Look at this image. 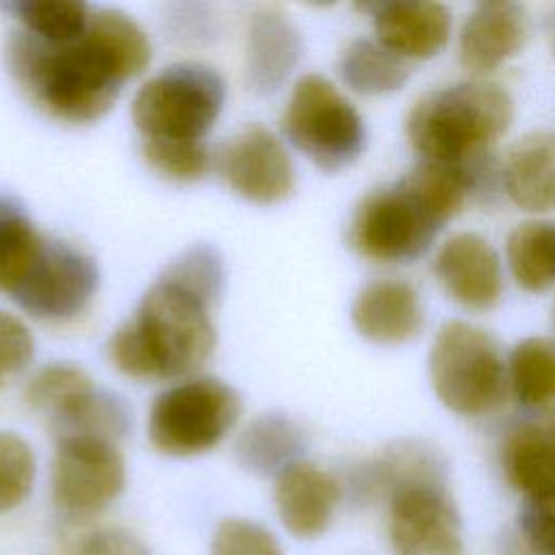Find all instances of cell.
Listing matches in <instances>:
<instances>
[{
  "mask_svg": "<svg viewBox=\"0 0 555 555\" xmlns=\"http://www.w3.org/2000/svg\"><path fill=\"white\" fill-rule=\"evenodd\" d=\"M473 182L460 167L421 160L390 186L366 193L349 221V247L373 262L421 258L468 197Z\"/></svg>",
  "mask_w": 555,
  "mask_h": 555,
  "instance_id": "cell-1",
  "label": "cell"
},
{
  "mask_svg": "<svg viewBox=\"0 0 555 555\" xmlns=\"http://www.w3.org/2000/svg\"><path fill=\"white\" fill-rule=\"evenodd\" d=\"M7 65L35 104L72 124L104 117L134 74L93 24L72 43H48L22 28L9 37Z\"/></svg>",
  "mask_w": 555,
  "mask_h": 555,
  "instance_id": "cell-2",
  "label": "cell"
},
{
  "mask_svg": "<svg viewBox=\"0 0 555 555\" xmlns=\"http://www.w3.org/2000/svg\"><path fill=\"white\" fill-rule=\"evenodd\" d=\"M215 345L210 306L158 278L134 317L113 334L108 353L115 369L132 379H171L195 373Z\"/></svg>",
  "mask_w": 555,
  "mask_h": 555,
  "instance_id": "cell-3",
  "label": "cell"
},
{
  "mask_svg": "<svg viewBox=\"0 0 555 555\" xmlns=\"http://www.w3.org/2000/svg\"><path fill=\"white\" fill-rule=\"evenodd\" d=\"M514 119L509 93L490 80H460L421 95L405 115V137L423 160L468 167L492 156Z\"/></svg>",
  "mask_w": 555,
  "mask_h": 555,
  "instance_id": "cell-4",
  "label": "cell"
},
{
  "mask_svg": "<svg viewBox=\"0 0 555 555\" xmlns=\"http://www.w3.org/2000/svg\"><path fill=\"white\" fill-rule=\"evenodd\" d=\"M429 384L438 401L460 416L496 410L507 392V362L496 340L468 321H447L427 356Z\"/></svg>",
  "mask_w": 555,
  "mask_h": 555,
  "instance_id": "cell-5",
  "label": "cell"
},
{
  "mask_svg": "<svg viewBox=\"0 0 555 555\" xmlns=\"http://www.w3.org/2000/svg\"><path fill=\"white\" fill-rule=\"evenodd\" d=\"M282 132L327 173L351 167L366 145L362 115L321 74H306L295 82L282 115Z\"/></svg>",
  "mask_w": 555,
  "mask_h": 555,
  "instance_id": "cell-6",
  "label": "cell"
},
{
  "mask_svg": "<svg viewBox=\"0 0 555 555\" xmlns=\"http://www.w3.org/2000/svg\"><path fill=\"white\" fill-rule=\"evenodd\" d=\"M241 395L215 377H189L165 388L150 408L152 447L171 457H191L217 447L236 425Z\"/></svg>",
  "mask_w": 555,
  "mask_h": 555,
  "instance_id": "cell-7",
  "label": "cell"
},
{
  "mask_svg": "<svg viewBox=\"0 0 555 555\" xmlns=\"http://www.w3.org/2000/svg\"><path fill=\"white\" fill-rule=\"evenodd\" d=\"M225 102V82L204 63H173L134 93L132 121L143 139H193L217 121Z\"/></svg>",
  "mask_w": 555,
  "mask_h": 555,
  "instance_id": "cell-8",
  "label": "cell"
},
{
  "mask_svg": "<svg viewBox=\"0 0 555 555\" xmlns=\"http://www.w3.org/2000/svg\"><path fill=\"white\" fill-rule=\"evenodd\" d=\"M386 501L395 555H462V520L444 477L403 481Z\"/></svg>",
  "mask_w": 555,
  "mask_h": 555,
  "instance_id": "cell-9",
  "label": "cell"
},
{
  "mask_svg": "<svg viewBox=\"0 0 555 555\" xmlns=\"http://www.w3.org/2000/svg\"><path fill=\"white\" fill-rule=\"evenodd\" d=\"M52 501L69 518H89L108 507L126 486V464L115 442L61 438L52 457Z\"/></svg>",
  "mask_w": 555,
  "mask_h": 555,
  "instance_id": "cell-10",
  "label": "cell"
},
{
  "mask_svg": "<svg viewBox=\"0 0 555 555\" xmlns=\"http://www.w3.org/2000/svg\"><path fill=\"white\" fill-rule=\"evenodd\" d=\"M98 284L100 271L89 254L65 241L48 238L11 299L30 317L65 321L89 306Z\"/></svg>",
  "mask_w": 555,
  "mask_h": 555,
  "instance_id": "cell-11",
  "label": "cell"
},
{
  "mask_svg": "<svg viewBox=\"0 0 555 555\" xmlns=\"http://www.w3.org/2000/svg\"><path fill=\"white\" fill-rule=\"evenodd\" d=\"M230 189L254 204H278L295 191V165L282 141L262 126L241 132L221 154Z\"/></svg>",
  "mask_w": 555,
  "mask_h": 555,
  "instance_id": "cell-12",
  "label": "cell"
},
{
  "mask_svg": "<svg viewBox=\"0 0 555 555\" xmlns=\"http://www.w3.org/2000/svg\"><path fill=\"white\" fill-rule=\"evenodd\" d=\"M431 271L460 306L486 312L501 301L503 269L496 249L477 232H457L436 251Z\"/></svg>",
  "mask_w": 555,
  "mask_h": 555,
  "instance_id": "cell-13",
  "label": "cell"
},
{
  "mask_svg": "<svg viewBox=\"0 0 555 555\" xmlns=\"http://www.w3.org/2000/svg\"><path fill=\"white\" fill-rule=\"evenodd\" d=\"M373 15L377 41L410 61H427L442 52L451 37V11L440 2L390 0L362 4Z\"/></svg>",
  "mask_w": 555,
  "mask_h": 555,
  "instance_id": "cell-14",
  "label": "cell"
},
{
  "mask_svg": "<svg viewBox=\"0 0 555 555\" xmlns=\"http://www.w3.org/2000/svg\"><path fill=\"white\" fill-rule=\"evenodd\" d=\"M356 332L375 345H403L416 338L425 323L418 291L401 278L366 282L351 304Z\"/></svg>",
  "mask_w": 555,
  "mask_h": 555,
  "instance_id": "cell-15",
  "label": "cell"
},
{
  "mask_svg": "<svg viewBox=\"0 0 555 555\" xmlns=\"http://www.w3.org/2000/svg\"><path fill=\"white\" fill-rule=\"evenodd\" d=\"M527 39V15L516 2H479L466 15L457 56L470 74H488L516 56Z\"/></svg>",
  "mask_w": 555,
  "mask_h": 555,
  "instance_id": "cell-16",
  "label": "cell"
},
{
  "mask_svg": "<svg viewBox=\"0 0 555 555\" xmlns=\"http://www.w3.org/2000/svg\"><path fill=\"white\" fill-rule=\"evenodd\" d=\"M340 496V481L306 460L275 479L278 516L295 538L310 540L325 533Z\"/></svg>",
  "mask_w": 555,
  "mask_h": 555,
  "instance_id": "cell-17",
  "label": "cell"
},
{
  "mask_svg": "<svg viewBox=\"0 0 555 555\" xmlns=\"http://www.w3.org/2000/svg\"><path fill=\"white\" fill-rule=\"evenodd\" d=\"M304 41L297 26L278 9H260L247 26L245 76L249 89L271 95L299 65Z\"/></svg>",
  "mask_w": 555,
  "mask_h": 555,
  "instance_id": "cell-18",
  "label": "cell"
},
{
  "mask_svg": "<svg viewBox=\"0 0 555 555\" xmlns=\"http://www.w3.org/2000/svg\"><path fill=\"white\" fill-rule=\"evenodd\" d=\"M501 186L520 210H555V132L535 130L520 137L503 158Z\"/></svg>",
  "mask_w": 555,
  "mask_h": 555,
  "instance_id": "cell-19",
  "label": "cell"
},
{
  "mask_svg": "<svg viewBox=\"0 0 555 555\" xmlns=\"http://www.w3.org/2000/svg\"><path fill=\"white\" fill-rule=\"evenodd\" d=\"M308 436L304 427L284 412H264L249 421L234 442L241 468L258 477H280L304 460Z\"/></svg>",
  "mask_w": 555,
  "mask_h": 555,
  "instance_id": "cell-20",
  "label": "cell"
},
{
  "mask_svg": "<svg viewBox=\"0 0 555 555\" xmlns=\"http://www.w3.org/2000/svg\"><path fill=\"white\" fill-rule=\"evenodd\" d=\"M501 468L522 496L555 490V423H522L501 444Z\"/></svg>",
  "mask_w": 555,
  "mask_h": 555,
  "instance_id": "cell-21",
  "label": "cell"
},
{
  "mask_svg": "<svg viewBox=\"0 0 555 555\" xmlns=\"http://www.w3.org/2000/svg\"><path fill=\"white\" fill-rule=\"evenodd\" d=\"M46 236L13 193L0 191V291L9 297L37 262Z\"/></svg>",
  "mask_w": 555,
  "mask_h": 555,
  "instance_id": "cell-22",
  "label": "cell"
},
{
  "mask_svg": "<svg viewBox=\"0 0 555 555\" xmlns=\"http://www.w3.org/2000/svg\"><path fill=\"white\" fill-rule=\"evenodd\" d=\"M338 74L360 95H388L408 82L412 65L377 39H353L340 54Z\"/></svg>",
  "mask_w": 555,
  "mask_h": 555,
  "instance_id": "cell-23",
  "label": "cell"
},
{
  "mask_svg": "<svg viewBox=\"0 0 555 555\" xmlns=\"http://www.w3.org/2000/svg\"><path fill=\"white\" fill-rule=\"evenodd\" d=\"M507 269L527 293L555 286V221H522L505 243Z\"/></svg>",
  "mask_w": 555,
  "mask_h": 555,
  "instance_id": "cell-24",
  "label": "cell"
},
{
  "mask_svg": "<svg viewBox=\"0 0 555 555\" xmlns=\"http://www.w3.org/2000/svg\"><path fill=\"white\" fill-rule=\"evenodd\" d=\"M507 386L525 408H544L555 401V340L527 336L507 358Z\"/></svg>",
  "mask_w": 555,
  "mask_h": 555,
  "instance_id": "cell-25",
  "label": "cell"
},
{
  "mask_svg": "<svg viewBox=\"0 0 555 555\" xmlns=\"http://www.w3.org/2000/svg\"><path fill=\"white\" fill-rule=\"evenodd\" d=\"M132 427L128 403L108 390L93 388L65 414L52 421L56 438H100L108 442L121 440Z\"/></svg>",
  "mask_w": 555,
  "mask_h": 555,
  "instance_id": "cell-26",
  "label": "cell"
},
{
  "mask_svg": "<svg viewBox=\"0 0 555 555\" xmlns=\"http://www.w3.org/2000/svg\"><path fill=\"white\" fill-rule=\"evenodd\" d=\"M26 33L48 43H72L85 35L91 9L80 0H17L7 2Z\"/></svg>",
  "mask_w": 555,
  "mask_h": 555,
  "instance_id": "cell-27",
  "label": "cell"
},
{
  "mask_svg": "<svg viewBox=\"0 0 555 555\" xmlns=\"http://www.w3.org/2000/svg\"><path fill=\"white\" fill-rule=\"evenodd\" d=\"M93 390L91 377L74 364L54 362L39 369L26 384L24 399L26 403L41 414H48L50 421L65 414L76 405L85 395Z\"/></svg>",
  "mask_w": 555,
  "mask_h": 555,
  "instance_id": "cell-28",
  "label": "cell"
},
{
  "mask_svg": "<svg viewBox=\"0 0 555 555\" xmlns=\"http://www.w3.org/2000/svg\"><path fill=\"white\" fill-rule=\"evenodd\" d=\"M160 280L191 293L206 306H212L225 286V264L217 247L197 243L173 258L160 273Z\"/></svg>",
  "mask_w": 555,
  "mask_h": 555,
  "instance_id": "cell-29",
  "label": "cell"
},
{
  "mask_svg": "<svg viewBox=\"0 0 555 555\" xmlns=\"http://www.w3.org/2000/svg\"><path fill=\"white\" fill-rule=\"evenodd\" d=\"M141 152L156 173L176 182H195L210 165L208 147L193 139H143Z\"/></svg>",
  "mask_w": 555,
  "mask_h": 555,
  "instance_id": "cell-30",
  "label": "cell"
},
{
  "mask_svg": "<svg viewBox=\"0 0 555 555\" xmlns=\"http://www.w3.org/2000/svg\"><path fill=\"white\" fill-rule=\"evenodd\" d=\"M37 475L30 444L13 434L0 431V514L20 507L33 492Z\"/></svg>",
  "mask_w": 555,
  "mask_h": 555,
  "instance_id": "cell-31",
  "label": "cell"
},
{
  "mask_svg": "<svg viewBox=\"0 0 555 555\" xmlns=\"http://www.w3.org/2000/svg\"><path fill=\"white\" fill-rule=\"evenodd\" d=\"M514 540L531 555H555V490L522 499Z\"/></svg>",
  "mask_w": 555,
  "mask_h": 555,
  "instance_id": "cell-32",
  "label": "cell"
},
{
  "mask_svg": "<svg viewBox=\"0 0 555 555\" xmlns=\"http://www.w3.org/2000/svg\"><path fill=\"white\" fill-rule=\"evenodd\" d=\"M210 555H284V551L267 527L232 516L215 527Z\"/></svg>",
  "mask_w": 555,
  "mask_h": 555,
  "instance_id": "cell-33",
  "label": "cell"
},
{
  "mask_svg": "<svg viewBox=\"0 0 555 555\" xmlns=\"http://www.w3.org/2000/svg\"><path fill=\"white\" fill-rule=\"evenodd\" d=\"M35 356V338L22 319L0 310V384L22 373Z\"/></svg>",
  "mask_w": 555,
  "mask_h": 555,
  "instance_id": "cell-34",
  "label": "cell"
},
{
  "mask_svg": "<svg viewBox=\"0 0 555 555\" xmlns=\"http://www.w3.org/2000/svg\"><path fill=\"white\" fill-rule=\"evenodd\" d=\"M74 555H152V551L134 533L121 527H104L82 535Z\"/></svg>",
  "mask_w": 555,
  "mask_h": 555,
  "instance_id": "cell-35",
  "label": "cell"
},
{
  "mask_svg": "<svg viewBox=\"0 0 555 555\" xmlns=\"http://www.w3.org/2000/svg\"><path fill=\"white\" fill-rule=\"evenodd\" d=\"M505 555H531V553H527L514 538H507L505 540Z\"/></svg>",
  "mask_w": 555,
  "mask_h": 555,
  "instance_id": "cell-36",
  "label": "cell"
},
{
  "mask_svg": "<svg viewBox=\"0 0 555 555\" xmlns=\"http://www.w3.org/2000/svg\"><path fill=\"white\" fill-rule=\"evenodd\" d=\"M551 323H553V330H555V304H553V310H551Z\"/></svg>",
  "mask_w": 555,
  "mask_h": 555,
  "instance_id": "cell-37",
  "label": "cell"
},
{
  "mask_svg": "<svg viewBox=\"0 0 555 555\" xmlns=\"http://www.w3.org/2000/svg\"><path fill=\"white\" fill-rule=\"evenodd\" d=\"M553 423H555V421H553Z\"/></svg>",
  "mask_w": 555,
  "mask_h": 555,
  "instance_id": "cell-38",
  "label": "cell"
}]
</instances>
